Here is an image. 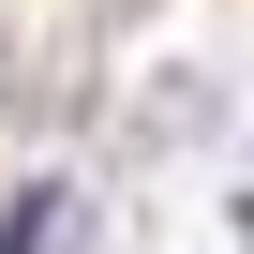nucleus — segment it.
<instances>
[{"instance_id":"1","label":"nucleus","mask_w":254,"mask_h":254,"mask_svg":"<svg viewBox=\"0 0 254 254\" xmlns=\"http://www.w3.org/2000/svg\"><path fill=\"white\" fill-rule=\"evenodd\" d=\"M60 239V180H15V209H0V254H45Z\"/></svg>"}]
</instances>
